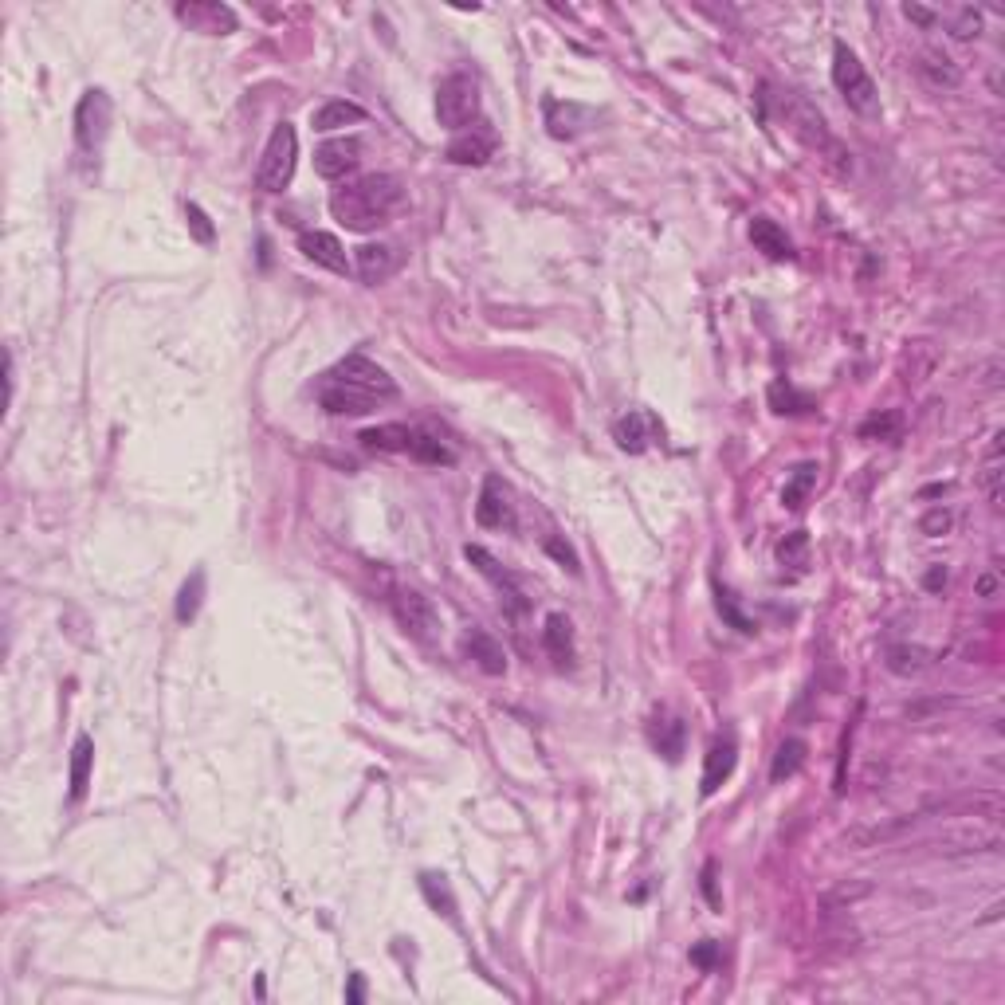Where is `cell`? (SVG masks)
I'll use <instances>...</instances> for the list:
<instances>
[{"mask_svg": "<svg viewBox=\"0 0 1005 1005\" xmlns=\"http://www.w3.org/2000/svg\"><path fill=\"white\" fill-rule=\"evenodd\" d=\"M393 397H397V381L366 354L342 358L318 381V405L334 417H366L381 401H393Z\"/></svg>", "mask_w": 1005, "mask_h": 1005, "instance_id": "1", "label": "cell"}, {"mask_svg": "<svg viewBox=\"0 0 1005 1005\" xmlns=\"http://www.w3.org/2000/svg\"><path fill=\"white\" fill-rule=\"evenodd\" d=\"M405 205V189L393 173H370L358 177L342 189H334L330 197V212L342 228L350 232H373L381 224H389V216Z\"/></svg>", "mask_w": 1005, "mask_h": 1005, "instance_id": "2", "label": "cell"}, {"mask_svg": "<svg viewBox=\"0 0 1005 1005\" xmlns=\"http://www.w3.org/2000/svg\"><path fill=\"white\" fill-rule=\"evenodd\" d=\"M295 161H299V134L291 122H279L271 130L264 146V158H260V169H256V189L260 193H283L295 177Z\"/></svg>", "mask_w": 1005, "mask_h": 1005, "instance_id": "3", "label": "cell"}, {"mask_svg": "<svg viewBox=\"0 0 1005 1005\" xmlns=\"http://www.w3.org/2000/svg\"><path fill=\"white\" fill-rule=\"evenodd\" d=\"M833 83H837V91L845 95V103L852 106L856 114H876V110H880L876 83H872V75L864 71L860 55L852 52L845 40L833 44Z\"/></svg>", "mask_w": 1005, "mask_h": 1005, "instance_id": "4", "label": "cell"}, {"mask_svg": "<svg viewBox=\"0 0 1005 1005\" xmlns=\"http://www.w3.org/2000/svg\"><path fill=\"white\" fill-rule=\"evenodd\" d=\"M479 114V83L468 71H452L436 87V118L444 130H464Z\"/></svg>", "mask_w": 1005, "mask_h": 1005, "instance_id": "5", "label": "cell"}, {"mask_svg": "<svg viewBox=\"0 0 1005 1005\" xmlns=\"http://www.w3.org/2000/svg\"><path fill=\"white\" fill-rule=\"evenodd\" d=\"M110 118H114V103L103 87H91L79 106H75V142L83 154H95L110 134Z\"/></svg>", "mask_w": 1005, "mask_h": 1005, "instance_id": "6", "label": "cell"}, {"mask_svg": "<svg viewBox=\"0 0 1005 1005\" xmlns=\"http://www.w3.org/2000/svg\"><path fill=\"white\" fill-rule=\"evenodd\" d=\"M393 617H397V625L405 633L413 636V640H421V644H432L436 633H440V617H436L432 601L424 593H417V589H397L393 593Z\"/></svg>", "mask_w": 1005, "mask_h": 1005, "instance_id": "7", "label": "cell"}, {"mask_svg": "<svg viewBox=\"0 0 1005 1005\" xmlns=\"http://www.w3.org/2000/svg\"><path fill=\"white\" fill-rule=\"evenodd\" d=\"M177 20L189 24L193 32H205V36H228L236 32L240 16L220 4V0H189V4H177Z\"/></svg>", "mask_w": 1005, "mask_h": 1005, "instance_id": "8", "label": "cell"}, {"mask_svg": "<svg viewBox=\"0 0 1005 1005\" xmlns=\"http://www.w3.org/2000/svg\"><path fill=\"white\" fill-rule=\"evenodd\" d=\"M735 762H739V742L735 735H719V739L707 746L703 754V778H699V794L711 797L731 774H735Z\"/></svg>", "mask_w": 1005, "mask_h": 1005, "instance_id": "9", "label": "cell"}, {"mask_svg": "<svg viewBox=\"0 0 1005 1005\" xmlns=\"http://www.w3.org/2000/svg\"><path fill=\"white\" fill-rule=\"evenodd\" d=\"M786 114H790V122H794V130L809 142V146H821L825 154H829V161H841L845 158V150L833 142V134L825 130V118L813 110L809 103H801V99H786ZM845 165V161H841Z\"/></svg>", "mask_w": 1005, "mask_h": 1005, "instance_id": "10", "label": "cell"}, {"mask_svg": "<svg viewBox=\"0 0 1005 1005\" xmlns=\"http://www.w3.org/2000/svg\"><path fill=\"white\" fill-rule=\"evenodd\" d=\"M476 523L487 530L515 527V507H511V495H507L503 479H495V476L483 479V491H479V503H476Z\"/></svg>", "mask_w": 1005, "mask_h": 1005, "instance_id": "11", "label": "cell"}, {"mask_svg": "<svg viewBox=\"0 0 1005 1005\" xmlns=\"http://www.w3.org/2000/svg\"><path fill=\"white\" fill-rule=\"evenodd\" d=\"M362 161V142L358 138H334V142H322L315 150V169L318 177L326 181H338L346 173H354Z\"/></svg>", "mask_w": 1005, "mask_h": 1005, "instance_id": "12", "label": "cell"}, {"mask_svg": "<svg viewBox=\"0 0 1005 1005\" xmlns=\"http://www.w3.org/2000/svg\"><path fill=\"white\" fill-rule=\"evenodd\" d=\"M546 126L554 138H578L585 130L597 126V110L582 103H546Z\"/></svg>", "mask_w": 1005, "mask_h": 1005, "instance_id": "13", "label": "cell"}, {"mask_svg": "<svg viewBox=\"0 0 1005 1005\" xmlns=\"http://www.w3.org/2000/svg\"><path fill=\"white\" fill-rule=\"evenodd\" d=\"M464 558H468V562L476 566L479 574H483L487 582L495 585V589H499V593H503V597H507L511 605H515V609H523V605H527V601H523V585L515 582V578H511V574H507V570H503L499 562H495V554H491V550H483V546H472V542H468V546H464Z\"/></svg>", "mask_w": 1005, "mask_h": 1005, "instance_id": "14", "label": "cell"}, {"mask_svg": "<svg viewBox=\"0 0 1005 1005\" xmlns=\"http://www.w3.org/2000/svg\"><path fill=\"white\" fill-rule=\"evenodd\" d=\"M299 248H303L307 260H315L318 267H326V271H334V275H346V271H350L346 248H342L338 236H330V232H303V236H299Z\"/></svg>", "mask_w": 1005, "mask_h": 1005, "instance_id": "15", "label": "cell"}, {"mask_svg": "<svg viewBox=\"0 0 1005 1005\" xmlns=\"http://www.w3.org/2000/svg\"><path fill=\"white\" fill-rule=\"evenodd\" d=\"M464 652H468V660L476 664L479 672H487V676H503V672H507V652H503V644H499L491 633H483V629H472V633L464 636Z\"/></svg>", "mask_w": 1005, "mask_h": 1005, "instance_id": "16", "label": "cell"}, {"mask_svg": "<svg viewBox=\"0 0 1005 1005\" xmlns=\"http://www.w3.org/2000/svg\"><path fill=\"white\" fill-rule=\"evenodd\" d=\"M401 267V252L393 244H362L358 248V275L362 283H385L389 275H397Z\"/></svg>", "mask_w": 1005, "mask_h": 1005, "instance_id": "17", "label": "cell"}, {"mask_svg": "<svg viewBox=\"0 0 1005 1005\" xmlns=\"http://www.w3.org/2000/svg\"><path fill=\"white\" fill-rule=\"evenodd\" d=\"M491 154H495V138L483 134V130H464V134H456V138L448 142V150H444V158L452 161V165H487Z\"/></svg>", "mask_w": 1005, "mask_h": 1005, "instance_id": "18", "label": "cell"}, {"mask_svg": "<svg viewBox=\"0 0 1005 1005\" xmlns=\"http://www.w3.org/2000/svg\"><path fill=\"white\" fill-rule=\"evenodd\" d=\"M750 240H754V248H758L762 256H770V260H794V240H790L786 228L774 224L770 216H754V220H750Z\"/></svg>", "mask_w": 1005, "mask_h": 1005, "instance_id": "19", "label": "cell"}, {"mask_svg": "<svg viewBox=\"0 0 1005 1005\" xmlns=\"http://www.w3.org/2000/svg\"><path fill=\"white\" fill-rule=\"evenodd\" d=\"M542 644H546L550 660L566 668V664L574 660V625H570L562 613H550V617H546V629H542Z\"/></svg>", "mask_w": 1005, "mask_h": 1005, "instance_id": "20", "label": "cell"}, {"mask_svg": "<svg viewBox=\"0 0 1005 1005\" xmlns=\"http://www.w3.org/2000/svg\"><path fill=\"white\" fill-rule=\"evenodd\" d=\"M413 436H417V428H409V424H377V428L362 432V444L373 452H413Z\"/></svg>", "mask_w": 1005, "mask_h": 1005, "instance_id": "21", "label": "cell"}, {"mask_svg": "<svg viewBox=\"0 0 1005 1005\" xmlns=\"http://www.w3.org/2000/svg\"><path fill=\"white\" fill-rule=\"evenodd\" d=\"M91 766H95V742L91 735H79L71 746V801H83L87 786H91Z\"/></svg>", "mask_w": 1005, "mask_h": 1005, "instance_id": "22", "label": "cell"}, {"mask_svg": "<svg viewBox=\"0 0 1005 1005\" xmlns=\"http://www.w3.org/2000/svg\"><path fill=\"white\" fill-rule=\"evenodd\" d=\"M684 723L676 719V715H668V711H660L656 719H652V746L668 758V762H676L680 754H684Z\"/></svg>", "mask_w": 1005, "mask_h": 1005, "instance_id": "23", "label": "cell"}, {"mask_svg": "<svg viewBox=\"0 0 1005 1005\" xmlns=\"http://www.w3.org/2000/svg\"><path fill=\"white\" fill-rule=\"evenodd\" d=\"M362 118H366V110H362L358 103H350V99H334V103H322L315 114H311V126L326 134V130H338V126L362 122Z\"/></svg>", "mask_w": 1005, "mask_h": 1005, "instance_id": "24", "label": "cell"}, {"mask_svg": "<svg viewBox=\"0 0 1005 1005\" xmlns=\"http://www.w3.org/2000/svg\"><path fill=\"white\" fill-rule=\"evenodd\" d=\"M613 436H617V444L625 448V452H633L640 456L644 448H648V417L644 413H625L617 428H613Z\"/></svg>", "mask_w": 1005, "mask_h": 1005, "instance_id": "25", "label": "cell"}, {"mask_svg": "<svg viewBox=\"0 0 1005 1005\" xmlns=\"http://www.w3.org/2000/svg\"><path fill=\"white\" fill-rule=\"evenodd\" d=\"M413 460H421V464H436V468H444V464H456V452L440 440V436H432V432H421L417 428V436H413V452H409Z\"/></svg>", "mask_w": 1005, "mask_h": 1005, "instance_id": "26", "label": "cell"}, {"mask_svg": "<svg viewBox=\"0 0 1005 1005\" xmlns=\"http://www.w3.org/2000/svg\"><path fill=\"white\" fill-rule=\"evenodd\" d=\"M919 75L931 83V87H958V67H954L947 55L939 52H923L919 55Z\"/></svg>", "mask_w": 1005, "mask_h": 1005, "instance_id": "27", "label": "cell"}, {"mask_svg": "<svg viewBox=\"0 0 1005 1005\" xmlns=\"http://www.w3.org/2000/svg\"><path fill=\"white\" fill-rule=\"evenodd\" d=\"M805 742L801 739H786L782 746H778V754H774V766H770V778L774 782H786V778H794L797 770L805 766Z\"/></svg>", "mask_w": 1005, "mask_h": 1005, "instance_id": "28", "label": "cell"}, {"mask_svg": "<svg viewBox=\"0 0 1005 1005\" xmlns=\"http://www.w3.org/2000/svg\"><path fill=\"white\" fill-rule=\"evenodd\" d=\"M813 483H817V464H801V468H794V476L786 479V491H782V507L801 511L805 499H809V491H813Z\"/></svg>", "mask_w": 1005, "mask_h": 1005, "instance_id": "29", "label": "cell"}, {"mask_svg": "<svg viewBox=\"0 0 1005 1005\" xmlns=\"http://www.w3.org/2000/svg\"><path fill=\"white\" fill-rule=\"evenodd\" d=\"M201 601H205V570H193V578L181 585V593H177V621L189 625L197 617Z\"/></svg>", "mask_w": 1005, "mask_h": 1005, "instance_id": "30", "label": "cell"}, {"mask_svg": "<svg viewBox=\"0 0 1005 1005\" xmlns=\"http://www.w3.org/2000/svg\"><path fill=\"white\" fill-rule=\"evenodd\" d=\"M421 892L424 900L432 903L440 915H448V919H456V896H452V888H448V880L444 876H436V872H424L421 876Z\"/></svg>", "mask_w": 1005, "mask_h": 1005, "instance_id": "31", "label": "cell"}, {"mask_svg": "<svg viewBox=\"0 0 1005 1005\" xmlns=\"http://www.w3.org/2000/svg\"><path fill=\"white\" fill-rule=\"evenodd\" d=\"M935 20H947L954 40H974L982 32V16L974 8H951V12H935Z\"/></svg>", "mask_w": 1005, "mask_h": 1005, "instance_id": "32", "label": "cell"}, {"mask_svg": "<svg viewBox=\"0 0 1005 1005\" xmlns=\"http://www.w3.org/2000/svg\"><path fill=\"white\" fill-rule=\"evenodd\" d=\"M778 562L782 566H790V570H805L809 566V534L805 530H794V534H786L782 538V546H778Z\"/></svg>", "mask_w": 1005, "mask_h": 1005, "instance_id": "33", "label": "cell"}, {"mask_svg": "<svg viewBox=\"0 0 1005 1005\" xmlns=\"http://www.w3.org/2000/svg\"><path fill=\"white\" fill-rule=\"evenodd\" d=\"M903 428V417L896 409H888V413H876V417H868V421L860 424V436L864 440H896Z\"/></svg>", "mask_w": 1005, "mask_h": 1005, "instance_id": "34", "label": "cell"}, {"mask_svg": "<svg viewBox=\"0 0 1005 1005\" xmlns=\"http://www.w3.org/2000/svg\"><path fill=\"white\" fill-rule=\"evenodd\" d=\"M770 405H774V413H809L813 409V401L809 397H801V393H794L790 385H770Z\"/></svg>", "mask_w": 1005, "mask_h": 1005, "instance_id": "35", "label": "cell"}, {"mask_svg": "<svg viewBox=\"0 0 1005 1005\" xmlns=\"http://www.w3.org/2000/svg\"><path fill=\"white\" fill-rule=\"evenodd\" d=\"M888 668H892V672H923V668H927V652L900 644V648L888 652Z\"/></svg>", "mask_w": 1005, "mask_h": 1005, "instance_id": "36", "label": "cell"}, {"mask_svg": "<svg viewBox=\"0 0 1005 1005\" xmlns=\"http://www.w3.org/2000/svg\"><path fill=\"white\" fill-rule=\"evenodd\" d=\"M185 220H189V232H193L197 244H212L216 240V228H212L209 212L201 209V205H185Z\"/></svg>", "mask_w": 1005, "mask_h": 1005, "instance_id": "37", "label": "cell"}, {"mask_svg": "<svg viewBox=\"0 0 1005 1005\" xmlns=\"http://www.w3.org/2000/svg\"><path fill=\"white\" fill-rule=\"evenodd\" d=\"M719 613H723V617H727V621H731V625H735L739 633H754V621H750V617H742L739 605H735V597H731V593H727L723 585H719Z\"/></svg>", "mask_w": 1005, "mask_h": 1005, "instance_id": "38", "label": "cell"}, {"mask_svg": "<svg viewBox=\"0 0 1005 1005\" xmlns=\"http://www.w3.org/2000/svg\"><path fill=\"white\" fill-rule=\"evenodd\" d=\"M919 530H923V534H931V538L947 534V530H951V511H947V507H935V511H927V515L919 519Z\"/></svg>", "mask_w": 1005, "mask_h": 1005, "instance_id": "39", "label": "cell"}, {"mask_svg": "<svg viewBox=\"0 0 1005 1005\" xmlns=\"http://www.w3.org/2000/svg\"><path fill=\"white\" fill-rule=\"evenodd\" d=\"M546 554H550V558H558V562H562V566H566L570 574H578V570H582V566H578V554H574V550H570V546H566L562 538H554V534L546 538Z\"/></svg>", "mask_w": 1005, "mask_h": 1005, "instance_id": "40", "label": "cell"}, {"mask_svg": "<svg viewBox=\"0 0 1005 1005\" xmlns=\"http://www.w3.org/2000/svg\"><path fill=\"white\" fill-rule=\"evenodd\" d=\"M719 943H699V947H691V962L699 966V970H715L719 966Z\"/></svg>", "mask_w": 1005, "mask_h": 1005, "instance_id": "41", "label": "cell"}, {"mask_svg": "<svg viewBox=\"0 0 1005 1005\" xmlns=\"http://www.w3.org/2000/svg\"><path fill=\"white\" fill-rule=\"evenodd\" d=\"M346 1002H350V1005H362V1002H366V982H362V974H350V986H346Z\"/></svg>", "mask_w": 1005, "mask_h": 1005, "instance_id": "42", "label": "cell"}, {"mask_svg": "<svg viewBox=\"0 0 1005 1005\" xmlns=\"http://www.w3.org/2000/svg\"><path fill=\"white\" fill-rule=\"evenodd\" d=\"M703 896H707L711 907H719V903H723L719 900V892H715V864H707V868H703Z\"/></svg>", "mask_w": 1005, "mask_h": 1005, "instance_id": "43", "label": "cell"}, {"mask_svg": "<svg viewBox=\"0 0 1005 1005\" xmlns=\"http://www.w3.org/2000/svg\"><path fill=\"white\" fill-rule=\"evenodd\" d=\"M903 12H907V20H915V24H923V28H931V24H935V12H931V8H919V4H907Z\"/></svg>", "mask_w": 1005, "mask_h": 1005, "instance_id": "44", "label": "cell"}, {"mask_svg": "<svg viewBox=\"0 0 1005 1005\" xmlns=\"http://www.w3.org/2000/svg\"><path fill=\"white\" fill-rule=\"evenodd\" d=\"M939 585H947V570H943V566H935V570L927 574V589H939Z\"/></svg>", "mask_w": 1005, "mask_h": 1005, "instance_id": "45", "label": "cell"}, {"mask_svg": "<svg viewBox=\"0 0 1005 1005\" xmlns=\"http://www.w3.org/2000/svg\"><path fill=\"white\" fill-rule=\"evenodd\" d=\"M978 593H982V597H994V593H998V578H990V574H986V578L978 582Z\"/></svg>", "mask_w": 1005, "mask_h": 1005, "instance_id": "46", "label": "cell"}]
</instances>
